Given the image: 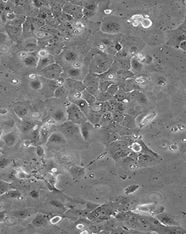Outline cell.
<instances>
[{
  "label": "cell",
  "mask_w": 186,
  "mask_h": 234,
  "mask_svg": "<svg viewBox=\"0 0 186 234\" xmlns=\"http://www.w3.org/2000/svg\"><path fill=\"white\" fill-rule=\"evenodd\" d=\"M68 120L75 124H81L86 122L87 118L84 113L75 104H70L67 109Z\"/></svg>",
  "instance_id": "obj_1"
},
{
  "label": "cell",
  "mask_w": 186,
  "mask_h": 234,
  "mask_svg": "<svg viewBox=\"0 0 186 234\" xmlns=\"http://www.w3.org/2000/svg\"><path fill=\"white\" fill-rule=\"evenodd\" d=\"M62 72V70L59 65L52 63L41 69L40 74L45 78L49 80H54L60 76Z\"/></svg>",
  "instance_id": "obj_2"
},
{
  "label": "cell",
  "mask_w": 186,
  "mask_h": 234,
  "mask_svg": "<svg viewBox=\"0 0 186 234\" xmlns=\"http://www.w3.org/2000/svg\"><path fill=\"white\" fill-rule=\"evenodd\" d=\"M66 142L64 135L58 132L52 133L48 139L47 143L48 144H64Z\"/></svg>",
  "instance_id": "obj_3"
},
{
  "label": "cell",
  "mask_w": 186,
  "mask_h": 234,
  "mask_svg": "<svg viewBox=\"0 0 186 234\" xmlns=\"http://www.w3.org/2000/svg\"><path fill=\"white\" fill-rule=\"evenodd\" d=\"M65 85L67 88L82 91L85 89V85L82 82H80L74 79H66Z\"/></svg>",
  "instance_id": "obj_4"
},
{
  "label": "cell",
  "mask_w": 186,
  "mask_h": 234,
  "mask_svg": "<svg viewBox=\"0 0 186 234\" xmlns=\"http://www.w3.org/2000/svg\"><path fill=\"white\" fill-rule=\"evenodd\" d=\"M14 111L21 118H24L28 114V108L23 103L15 104L14 106Z\"/></svg>",
  "instance_id": "obj_5"
},
{
  "label": "cell",
  "mask_w": 186,
  "mask_h": 234,
  "mask_svg": "<svg viewBox=\"0 0 186 234\" xmlns=\"http://www.w3.org/2000/svg\"><path fill=\"white\" fill-rule=\"evenodd\" d=\"M36 212V210L34 208H26L23 210H18L13 212V216L19 219L27 218Z\"/></svg>",
  "instance_id": "obj_6"
},
{
  "label": "cell",
  "mask_w": 186,
  "mask_h": 234,
  "mask_svg": "<svg viewBox=\"0 0 186 234\" xmlns=\"http://www.w3.org/2000/svg\"><path fill=\"white\" fill-rule=\"evenodd\" d=\"M61 129L63 132L69 136H72L74 134H76L79 131L78 127L71 122L64 124L61 126Z\"/></svg>",
  "instance_id": "obj_7"
},
{
  "label": "cell",
  "mask_w": 186,
  "mask_h": 234,
  "mask_svg": "<svg viewBox=\"0 0 186 234\" xmlns=\"http://www.w3.org/2000/svg\"><path fill=\"white\" fill-rule=\"evenodd\" d=\"M2 139L4 144L6 145L13 146L15 144L17 141V137L14 132H8L2 137Z\"/></svg>",
  "instance_id": "obj_8"
},
{
  "label": "cell",
  "mask_w": 186,
  "mask_h": 234,
  "mask_svg": "<svg viewBox=\"0 0 186 234\" xmlns=\"http://www.w3.org/2000/svg\"><path fill=\"white\" fill-rule=\"evenodd\" d=\"M93 129V126L90 124V123L88 122H85L84 124H82V126L81 128V131L82 133V135L85 140H87L89 138L91 132Z\"/></svg>",
  "instance_id": "obj_9"
},
{
  "label": "cell",
  "mask_w": 186,
  "mask_h": 234,
  "mask_svg": "<svg viewBox=\"0 0 186 234\" xmlns=\"http://www.w3.org/2000/svg\"><path fill=\"white\" fill-rule=\"evenodd\" d=\"M22 27L8 25L6 26V32L12 37H17L22 33Z\"/></svg>",
  "instance_id": "obj_10"
},
{
  "label": "cell",
  "mask_w": 186,
  "mask_h": 234,
  "mask_svg": "<svg viewBox=\"0 0 186 234\" xmlns=\"http://www.w3.org/2000/svg\"><path fill=\"white\" fill-rule=\"evenodd\" d=\"M75 104L78 106L80 109L84 113L85 115L89 114V105L83 98H80L76 100L75 101Z\"/></svg>",
  "instance_id": "obj_11"
},
{
  "label": "cell",
  "mask_w": 186,
  "mask_h": 234,
  "mask_svg": "<svg viewBox=\"0 0 186 234\" xmlns=\"http://www.w3.org/2000/svg\"><path fill=\"white\" fill-rule=\"evenodd\" d=\"M38 58L35 55H28L24 59V62L26 66L35 67L38 66Z\"/></svg>",
  "instance_id": "obj_12"
},
{
  "label": "cell",
  "mask_w": 186,
  "mask_h": 234,
  "mask_svg": "<svg viewBox=\"0 0 186 234\" xmlns=\"http://www.w3.org/2000/svg\"><path fill=\"white\" fill-rule=\"evenodd\" d=\"M106 66V63L102 58L100 57H96L95 59L94 63L93 65L94 70L99 72L102 69H105Z\"/></svg>",
  "instance_id": "obj_13"
},
{
  "label": "cell",
  "mask_w": 186,
  "mask_h": 234,
  "mask_svg": "<svg viewBox=\"0 0 186 234\" xmlns=\"http://www.w3.org/2000/svg\"><path fill=\"white\" fill-rule=\"evenodd\" d=\"M52 61H53L52 58L51 56L47 55L45 57L42 58L39 60L37 66L38 68H39L40 70H41L42 69L45 68V67L48 66V65L53 63Z\"/></svg>",
  "instance_id": "obj_14"
},
{
  "label": "cell",
  "mask_w": 186,
  "mask_h": 234,
  "mask_svg": "<svg viewBox=\"0 0 186 234\" xmlns=\"http://www.w3.org/2000/svg\"><path fill=\"white\" fill-rule=\"evenodd\" d=\"M47 223V220L43 215H37L32 220V224L36 227H41L45 225Z\"/></svg>",
  "instance_id": "obj_15"
},
{
  "label": "cell",
  "mask_w": 186,
  "mask_h": 234,
  "mask_svg": "<svg viewBox=\"0 0 186 234\" xmlns=\"http://www.w3.org/2000/svg\"><path fill=\"white\" fill-rule=\"evenodd\" d=\"M35 126V124L34 121L31 120H25L22 123L21 129L23 132H27L32 131Z\"/></svg>",
  "instance_id": "obj_16"
},
{
  "label": "cell",
  "mask_w": 186,
  "mask_h": 234,
  "mask_svg": "<svg viewBox=\"0 0 186 234\" xmlns=\"http://www.w3.org/2000/svg\"><path fill=\"white\" fill-rule=\"evenodd\" d=\"M49 138V130L48 127L43 126L39 130V141L42 144L47 143Z\"/></svg>",
  "instance_id": "obj_17"
},
{
  "label": "cell",
  "mask_w": 186,
  "mask_h": 234,
  "mask_svg": "<svg viewBox=\"0 0 186 234\" xmlns=\"http://www.w3.org/2000/svg\"><path fill=\"white\" fill-rule=\"evenodd\" d=\"M82 97L88 102L89 106L94 105L96 102V98L93 96L92 94H90V93H89L86 90H84L83 93L82 94Z\"/></svg>",
  "instance_id": "obj_18"
},
{
  "label": "cell",
  "mask_w": 186,
  "mask_h": 234,
  "mask_svg": "<svg viewBox=\"0 0 186 234\" xmlns=\"http://www.w3.org/2000/svg\"><path fill=\"white\" fill-rule=\"evenodd\" d=\"M84 85L86 87L89 86H99L98 79L93 76H88L85 79Z\"/></svg>",
  "instance_id": "obj_19"
},
{
  "label": "cell",
  "mask_w": 186,
  "mask_h": 234,
  "mask_svg": "<svg viewBox=\"0 0 186 234\" xmlns=\"http://www.w3.org/2000/svg\"><path fill=\"white\" fill-rule=\"evenodd\" d=\"M103 31L106 32H112L119 29V26L116 23H107L103 27Z\"/></svg>",
  "instance_id": "obj_20"
},
{
  "label": "cell",
  "mask_w": 186,
  "mask_h": 234,
  "mask_svg": "<svg viewBox=\"0 0 186 234\" xmlns=\"http://www.w3.org/2000/svg\"><path fill=\"white\" fill-rule=\"evenodd\" d=\"M65 117V113L61 109L56 110L52 114V118L54 120L57 122H60L64 120Z\"/></svg>",
  "instance_id": "obj_21"
},
{
  "label": "cell",
  "mask_w": 186,
  "mask_h": 234,
  "mask_svg": "<svg viewBox=\"0 0 186 234\" xmlns=\"http://www.w3.org/2000/svg\"><path fill=\"white\" fill-rule=\"evenodd\" d=\"M21 196V193L17 190H8V192L4 193L2 196L3 198H18Z\"/></svg>",
  "instance_id": "obj_22"
},
{
  "label": "cell",
  "mask_w": 186,
  "mask_h": 234,
  "mask_svg": "<svg viewBox=\"0 0 186 234\" xmlns=\"http://www.w3.org/2000/svg\"><path fill=\"white\" fill-rule=\"evenodd\" d=\"M156 114L155 112H153L150 114L146 115L144 118L140 122V127H143L144 125L149 124L150 122L154 119V118L156 117Z\"/></svg>",
  "instance_id": "obj_23"
},
{
  "label": "cell",
  "mask_w": 186,
  "mask_h": 234,
  "mask_svg": "<svg viewBox=\"0 0 186 234\" xmlns=\"http://www.w3.org/2000/svg\"><path fill=\"white\" fill-rule=\"evenodd\" d=\"M78 56L77 54L72 51H69L66 52V54L65 55V59L67 61H71V62H74L75 60H76Z\"/></svg>",
  "instance_id": "obj_24"
},
{
  "label": "cell",
  "mask_w": 186,
  "mask_h": 234,
  "mask_svg": "<svg viewBox=\"0 0 186 234\" xmlns=\"http://www.w3.org/2000/svg\"><path fill=\"white\" fill-rule=\"evenodd\" d=\"M31 141L33 144H35L37 142L39 141V130L34 129L31 132L30 135Z\"/></svg>",
  "instance_id": "obj_25"
},
{
  "label": "cell",
  "mask_w": 186,
  "mask_h": 234,
  "mask_svg": "<svg viewBox=\"0 0 186 234\" xmlns=\"http://www.w3.org/2000/svg\"><path fill=\"white\" fill-rule=\"evenodd\" d=\"M31 87L34 90H39L42 88V83L38 80H32L30 83Z\"/></svg>",
  "instance_id": "obj_26"
},
{
  "label": "cell",
  "mask_w": 186,
  "mask_h": 234,
  "mask_svg": "<svg viewBox=\"0 0 186 234\" xmlns=\"http://www.w3.org/2000/svg\"><path fill=\"white\" fill-rule=\"evenodd\" d=\"M66 93V89L63 87H58L55 89L54 92V96L56 98L61 97L64 96Z\"/></svg>",
  "instance_id": "obj_27"
},
{
  "label": "cell",
  "mask_w": 186,
  "mask_h": 234,
  "mask_svg": "<svg viewBox=\"0 0 186 234\" xmlns=\"http://www.w3.org/2000/svg\"><path fill=\"white\" fill-rule=\"evenodd\" d=\"M68 74L73 78H77L79 77L81 74V71L79 69H75L73 68L72 69L69 70L68 72Z\"/></svg>",
  "instance_id": "obj_28"
},
{
  "label": "cell",
  "mask_w": 186,
  "mask_h": 234,
  "mask_svg": "<svg viewBox=\"0 0 186 234\" xmlns=\"http://www.w3.org/2000/svg\"><path fill=\"white\" fill-rule=\"evenodd\" d=\"M159 218L160 219V221L166 224L171 225V224H173L174 223V221L170 217H169V216L166 215H161L159 217Z\"/></svg>",
  "instance_id": "obj_29"
},
{
  "label": "cell",
  "mask_w": 186,
  "mask_h": 234,
  "mask_svg": "<svg viewBox=\"0 0 186 234\" xmlns=\"http://www.w3.org/2000/svg\"><path fill=\"white\" fill-rule=\"evenodd\" d=\"M33 20L35 26L38 28H42L43 26H45L46 24L45 19H43L38 18H33Z\"/></svg>",
  "instance_id": "obj_30"
},
{
  "label": "cell",
  "mask_w": 186,
  "mask_h": 234,
  "mask_svg": "<svg viewBox=\"0 0 186 234\" xmlns=\"http://www.w3.org/2000/svg\"><path fill=\"white\" fill-rule=\"evenodd\" d=\"M10 190V186L5 182H0V194H3Z\"/></svg>",
  "instance_id": "obj_31"
},
{
  "label": "cell",
  "mask_w": 186,
  "mask_h": 234,
  "mask_svg": "<svg viewBox=\"0 0 186 234\" xmlns=\"http://www.w3.org/2000/svg\"><path fill=\"white\" fill-rule=\"evenodd\" d=\"M132 66L133 69L136 71H139L142 68V65L138 60L136 59H133L132 60Z\"/></svg>",
  "instance_id": "obj_32"
},
{
  "label": "cell",
  "mask_w": 186,
  "mask_h": 234,
  "mask_svg": "<svg viewBox=\"0 0 186 234\" xmlns=\"http://www.w3.org/2000/svg\"><path fill=\"white\" fill-rule=\"evenodd\" d=\"M11 160L8 158L2 157L0 159V169H3L6 168L7 165L10 164Z\"/></svg>",
  "instance_id": "obj_33"
},
{
  "label": "cell",
  "mask_w": 186,
  "mask_h": 234,
  "mask_svg": "<svg viewBox=\"0 0 186 234\" xmlns=\"http://www.w3.org/2000/svg\"><path fill=\"white\" fill-rule=\"evenodd\" d=\"M36 48V44L35 43H34V42H30L26 44L25 49L27 51H33Z\"/></svg>",
  "instance_id": "obj_34"
},
{
  "label": "cell",
  "mask_w": 186,
  "mask_h": 234,
  "mask_svg": "<svg viewBox=\"0 0 186 234\" xmlns=\"http://www.w3.org/2000/svg\"><path fill=\"white\" fill-rule=\"evenodd\" d=\"M66 11H68V12L70 14V15H78V11L79 9L78 7L76 6H72V7H69L68 9H66Z\"/></svg>",
  "instance_id": "obj_35"
},
{
  "label": "cell",
  "mask_w": 186,
  "mask_h": 234,
  "mask_svg": "<svg viewBox=\"0 0 186 234\" xmlns=\"http://www.w3.org/2000/svg\"><path fill=\"white\" fill-rule=\"evenodd\" d=\"M110 98V96L107 93H103L101 94H99V95L97 97V98L101 101H105L109 100Z\"/></svg>",
  "instance_id": "obj_36"
},
{
  "label": "cell",
  "mask_w": 186,
  "mask_h": 234,
  "mask_svg": "<svg viewBox=\"0 0 186 234\" xmlns=\"http://www.w3.org/2000/svg\"><path fill=\"white\" fill-rule=\"evenodd\" d=\"M141 24H142V26L144 28H149L151 26L152 22L149 19L145 18V19H142Z\"/></svg>",
  "instance_id": "obj_37"
},
{
  "label": "cell",
  "mask_w": 186,
  "mask_h": 234,
  "mask_svg": "<svg viewBox=\"0 0 186 234\" xmlns=\"http://www.w3.org/2000/svg\"><path fill=\"white\" fill-rule=\"evenodd\" d=\"M72 173L76 176H80L83 173L84 169L78 166L73 167L72 168Z\"/></svg>",
  "instance_id": "obj_38"
},
{
  "label": "cell",
  "mask_w": 186,
  "mask_h": 234,
  "mask_svg": "<svg viewBox=\"0 0 186 234\" xmlns=\"http://www.w3.org/2000/svg\"><path fill=\"white\" fill-rule=\"evenodd\" d=\"M128 153H129V151L124 150V149H121V150H119L118 152H116V153L114 155V157L116 158H121V157H123L124 156H126Z\"/></svg>",
  "instance_id": "obj_39"
},
{
  "label": "cell",
  "mask_w": 186,
  "mask_h": 234,
  "mask_svg": "<svg viewBox=\"0 0 186 234\" xmlns=\"http://www.w3.org/2000/svg\"><path fill=\"white\" fill-rule=\"evenodd\" d=\"M117 90H118V87L116 85L112 84V85L109 86L108 88L107 89V93L109 94L110 96L114 95V93H116Z\"/></svg>",
  "instance_id": "obj_40"
},
{
  "label": "cell",
  "mask_w": 186,
  "mask_h": 234,
  "mask_svg": "<svg viewBox=\"0 0 186 234\" xmlns=\"http://www.w3.org/2000/svg\"><path fill=\"white\" fill-rule=\"evenodd\" d=\"M15 17H16L15 14L12 12L10 11V12H7L6 14V18L8 20L12 21L15 18Z\"/></svg>",
  "instance_id": "obj_41"
},
{
  "label": "cell",
  "mask_w": 186,
  "mask_h": 234,
  "mask_svg": "<svg viewBox=\"0 0 186 234\" xmlns=\"http://www.w3.org/2000/svg\"><path fill=\"white\" fill-rule=\"evenodd\" d=\"M50 204H51L52 206L55 207H57V208H62V206H63L60 202H59L58 201H56V200H52V201H50Z\"/></svg>",
  "instance_id": "obj_42"
},
{
  "label": "cell",
  "mask_w": 186,
  "mask_h": 234,
  "mask_svg": "<svg viewBox=\"0 0 186 234\" xmlns=\"http://www.w3.org/2000/svg\"><path fill=\"white\" fill-rule=\"evenodd\" d=\"M85 8L92 11H93L96 8V5L94 4H87L85 6Z\"/></svg>",
  "instance_id": "obj_43"
},
{
  "label": "cell",
  "mask_w": 186,
  "mask_h": 234,
  "mask_svg": "<svg viewBox=\"0 0 186 234\" xmlns=\"http://www.w3.org/2000/svg\"><path fill=\"white\" fill-rule=\"evenodd\" d=\"M83 14H84L86 17H92V15H93L94 12H93V11H90V10H88L87 9L84 8V10H83Z\"/></svg>",
  "instance_id": "obj_44"
},
{
  "label": "cell",
  "mask_w": 186,
  "mask_h": 234,
  "mask_svg": "<svg viewBox=\"0 0 186 234\" xmlns=\"http://www.w3.org/2000/svg\"><path fill=\"white\" fill-rule=\"evenodd\" d=\"M61 220V217L60 216H55L54 217H53L51 220H50V222L51 224H57L58 222H60Z\"/></svg>",
  "instance_id": "obj_45"
},
{
  "label": "cell",
  "mask_w": 186,
  "mask_h": 234,
  "mask_svg": "<svg viewBox=\"0 0 186 234\" xmlns=\"http://www.w3.org/2000/svg\"><path fill=\"white\" fill-rule=\"evenodd\" d=\"M137 187L138 186H130V187H128L126 189V193L129 194V193H131V192H134L135 190L138 188Z\"/></svg>",
  "instance_id": "obj_46"
},
{
  "label": "cell",
  "mask_w": 186,
  "mask_h": 234,
  "mask_svg": "<svg viewBox=\"0 0 186 234\" xmlns=\"http://www.w3.org/2000/svg\"><path fill=\"white\" fill-rule=\"evenodd\" d=\"M118 137H117V135L113 133L109 134L108 137V140H109V141H115L116 139H118Z\"/></svg>",
  "instance_id": "obj_47"
},
{
  "label": "cell",
  "mask_w": 186,
  "mask_h": 234,
  "mask_svg": "<svg viewBox=\"0 0 186 234\" xmlns=\"http://www.w3.org/2000/svg\"><path fill=\"white\" fill-rule=\"evenodd\" d=\"M6 38V34L3 32L0 33V44L4 42Z\"/></svg>",
  "instance_id": "obj_48"
},
{
  "label": "cell",
  "mask_w": 186,
  "mask_h": 234,
  "mask_svg": "<svg viewBox=\"0 0 186 234\" xmlns=\"http://www.w3.org/2000/svg\"><path fill=\"white\" fill-rule=\"evenodd\" d=\"M6 216V211H0V222H2L4 221Z\"/></svg>",
  "instance_id": "obj_49"
},
{
  "label": "cell",
  "mask_w": 186,
  "mask_h": 234,
  "mask_svg": "<svg viewBox=\"0 0 186 234\" xmlns=\"http://www.w3.org/2000/svg\"><path fill=\"white\" fill-rule=\"evenodd\" d=\"M30 196L32 198H36L39 197V192H38L37 191L33 190L31 192Z\"/></svg>",
  "instance_id": "obj_50"
},
{
  "label": "cell",
  "mask_w": 186,
  "mask_h": 234,
  "mask_svg": "<svg viewBox=\"0 0 186 234\" xmlns=\"http://www.w3.org/2000/svg\"><path fill=\"white\" fill-rule=\"evenodd\" d=\"M37 154L39 155V156H42V155L43 154V150L42 148V147L41 146H38L37 148Z\"/></svg>",
  "instance_id": "obj_51"
},
{
  "label": "cell",
  "mask_w": 186,
  "mask_h": 234,
  "mask_svg": "<svg viewBox=\"0 0 186 234\" xmlns=\"http://www.w3.org/2000/svg\"><path fill=\"white\" fill-rule=\"evenodd\" d=\"M73 68L79 69L81 67V64L79 61H75L73 63Z\"/></svg>",
  "instance_id": "obj_52"
},
{
  "label": "cell",
  "mask_w": 186,
  "mask_h": 234,
  "mask_svg": "<svg viewBox=\"0 0 186 234\" xmlns=\"http://www.w3.org/2000/svg\"><path fill=\"white\" fill-rule=\"evenodd\" d=\"M47 55H48V54H47V52H46L45 50H41V51L39 52V56L41 57V58H43V57H45V56H47Z\"/></svg>",
  "instance_id": "obj_53"
},
{
  "label": "cell",
  "mask_w": 186,
  "mask_h": 234,
  "mask_svg": "<svg viewBox=\"0 0 186 234\" xmlns=\"http://www.w3.org/2000/svg\"><path fill=\"white\" fill-rule=\"evenodd\" d=\"M35 6H36L37 8H40L41 6H42V1H36L34 2Z\"/></svg>",
  "instance_id": "obj_54"
},
{
  "label": "cell",
  "mask_w": 186,
  "mask_h": 234,
  "mask_svg": "<svg viewBox=\"0 0 186 234\" xmlns=\"http://www.w3.org/2000/svg\"><path fill=\"white\" fill-rule=\"evenodd\" d=\"M133 145V149H134V150L137 151V152L140 151V146L139 145L137 144H134Z\"/></svg>",
  "instance_id": "obj_55"
},
{
  "label": "cell",
  "mask_w": 186,
  "mask_h": 234,
  "mask_svg": "<svg viewBox=\"0 0 186 234\" xmlns=\"http://www.w3.org/2000/svg\"><path fill=\"white\" fill-rule=\"evenodd\" d=\"M36 36L38 38H43L45 36V32H39L36 33Z\"/></svg>",
  "instance_id": "obj_56"
},
{
  "label": "cell",
  "mask_w": 186,
  "mask_h": 234,
  "mask_svg": "<svg viewBox=\"0 0 186 234\" xmlns=\"http://www.w3.org/2000/svg\"><path fill=\"white\" fill-rule=\"evenodd\" d=\"M6 113H7V111H6V109H3V108L0 109V114H6Z\"/></svg>",
  "instance_id": "obj_57"
},
{
  "label": "cell",
  "mask_w": 186,
  "mask_h": 234,
  "mask_svg": "<svg viewBox=\"0 0 186 234\" xmlns=\"http://www.w3.org/2000/svg\"><path fill=\"white\" fill-rule=\"evenodd\" d=\"M30 78L32 80H35L36 79V76L35 74H30Z\"/></svg>",
  "instance_id": "obj_58"
},
{
  "label": "cell",
  "mask_w": 186,
  "mask_h": 234,
  "mask_svg": "<svg viewBox=\"0 0 186 234\" xmlns=\"http://www.w3.org/2000/svg\"><path fill=\"white\" fill-rule=\"evenodd\" d=\"M80 30H78V29H76L75 30H74L73 31V33L74 34H79L80 33Z\"/></svg>",
  "instance_id": "obj_59"
},
{
  "label": "cell",
  "mask_w": 186,
  "mask_h": 234,
  "mask_svg": "<svg viewBox=\"0 0 186 234\" xmlns=\"http://www.w3.org/2000/svg\"><path fill=\"white\" fill-rule=\"evenodd\" d=\"M99 48L100 49H104L105 48V46L103 45H100L99 46Z\"/></svg>",
  "instance_id": "obj_60"
},
{
  "label": "cell",
  "mask_w": 186,
  "mask_h": 234,
  "mask_svg": "<svg viewBox=\"0 0 186 234\" xmlns=\"http://www.w3.org/2000/svg\"><path fill=\"white\" fill-rule=\"evenodd\" d=\"M1 152H2V150H1V148H0V153H1Z\"/></svg>",
  "instance_id": "obj_61"
},
{
  "label": "cell",
  "mask_w": 186,
  "mask_h": 234,
  "mask_svg": "<svg viewBox=\"0 0 186 234\" xmlns=\"http://www.w3.org/2000/svg\"><path fill=\"white\" fill-rule=\"evenodd\" d=\"M0 22H1V20H0Z\"/></svg>",
  "instance_id": "obj_62"
}]
</instances>
